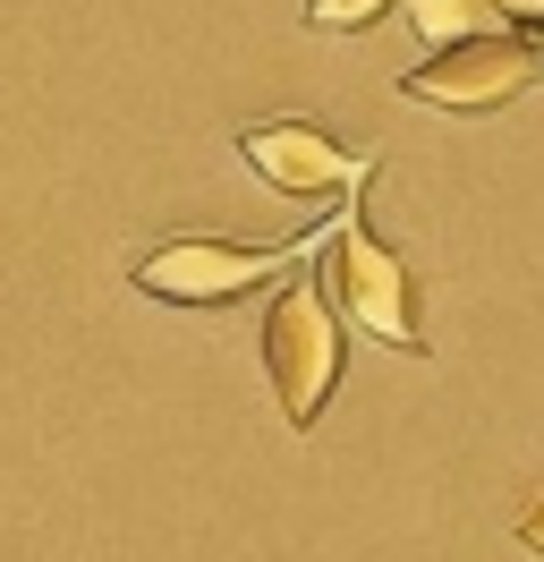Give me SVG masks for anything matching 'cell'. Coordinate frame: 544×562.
I'll return each instance as SVG.
<instances>
[{
  "label": "cell",
  "instance_id": "1",
  "mask_svg": "<svg viewBox=\"0 0 544 562\" xmlns=\"http://www.w3.org/2000/svg\"><path fill=\"white\" fill-rule=\"evenodd\" d=\"M315 273H324L332 307L358 324V333H374L383 350L426 358V324H417V273H408L400 256L374 239L366 188H358V196H340V222H332V239H324V256H315Z\"/></svg>",
  "mask_w": 544,
  "mask_h": 562
},
{
  "label": "cell",
  "instance_id": "2",
  "mask_svg": "<svg viewBox=\"0 0 544 562\" xmlns=\"http://www.w3.org/2000/svg\"><path fill=\"white\" fill-rule=\"evenodd\" d=\"M315 239H332V231H298V239H222V231H179V239L145 247L128 265V281L145 299H162V307H230L247 299L256 281H272L281 265H298Z\"/></svg>",
  "mask_w": 544,
  "mask_h": 562
},
{
  "label": "cell",
  "instance_id": "3",
  "mask_svg": "<svg viewBox=\"0 0 544 562\" xmlns=\"http://www.w3.org/2000/svg\"><path fill=\"white\" fill-rule=\"evenodd\" d=\"M264 375H272V401H281V418L290 435H315L324 409H332L340 392V316H332V290L324 273H298L281 281V299L264 307Z\"/></svg>",
  "mask_w": 544,
  "mask_h": 562
},
{
  "label": "cell",
  "instance_id": "4",
  "mask_svg": "<svg viewBox=\"0 0 544 562\" xmlns=\"http://www.w3.org/2000/svg\"><path fill=\"white\" fill-rule=\"evenodd\" d=\"M544 77V52L528 35H476V43H451V52H434L426 69L400 77L408 103H434V111H460V120H476V111H502L519 103L528 86Z\"/></svg>",
  "mask_w": 544,
  "mask_h": 562
},
{
  "label": "cell",
  "instance_id": "5",
  "mask_svg": "<svg viewBox=\"0 0 544 562\" xmlns=\"http://www.w3.org/2000/svg\"><path fill=\"white\" fill-rule=\"evenodd\" d=\"M238 162L264 188H281V196H358L374 179V154H349L315 120H247L238 128Z\"/></svg>",
  "mask_w": 544,
  "mask_h": 562
},
{
  "label": "cell",
  "instance_id": "6",
  "mask_svg": "<svg viewBox=\"0 0 544 562\" xmlns=\"http://www.w3.org/2000/svg\"><path fill=\"white\" fill-rule=\"evenodd\" d=\"M408 18H417V35L434 43V52H451V43H476V35H510L494 0H408Z\"/></svg>",
  "mask_w": 544,
  "mask_h": 562
},
{
  "label": "cell",
  "instance_id": "7",
  "mask_svg": "<svg viewBox=\"0 0 544 562\" xmlns=\"http://www.w3.org/2000/svg\"><path fill=\"white\" fill-rule=\"evenodd\" d=\"M392 9H400V0H306V26H315V35H366Z\"/></svg>",
  "mask_w": 544,
  "mask_h": 562
},
{
  "label": "cell",
  "instance_id": "8",
  "mask_svg": "<svg viewBox=\"0 0 544 562\" xmlns=\"http://www.w3.org/2000/svg\"><path fill=\"white\" fill-rule=\"evenodd\" d=\"M519 546H528V554H544V494L519 512Z\"/></svg>",
  "mask_w": 544,
  "mask_h": 562
}]
</instances>
